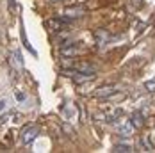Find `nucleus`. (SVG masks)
I'll list each match as a JSON object with an SVG mask.
<instances>
[{
	"instance_id": "39448f33",
	"label": "nucleus",
	"mask_w": 155,
	"mask_h": 153,
	"mask_svg": "<svg viewBox=\"0 0 155 153\" xmlns=\"http://www.w3.org/2000/svg\"><path fill=\"white\" fill-rule=\"evenodd\" d=\"M130 123L134 125V128H141V126H143V123H144V119H143V116H141L139 112H134V114H132V118H130Z\"/></svg>"
},
{
	"instance_id": "1a4fd4ad",
	"label": "nucleus",
	"mask_w": 155,
	"mask_h": 153,
	"mask_svg": "<svg viewBox=\"0 0 155 153\" xmlns=\"http://www.w3.org/2000/svg\"><path fill=\"white\" fill-rule=\"evenodd\" d=\"M141 144H143V148H144V150H148V151H150V150H153V148H152V142L148 141V137L141 139Z\"/></svg>"
},
{
	"instance_id": "0eeeda50",
	"label": "nucleus",
	"mask_w": 155,
	"mask_h": 153,
	"mask_svg": "<svg viewBox=\"0 0 155 153\" xmlns=\"http://www.w3.org/2000/svg\"><path fill=\"white\" fill-rule=\"evenodd\" d=\"M114 151H116V153H120V151L130 153V151H132V146H127V144H118V146H114Z\"/></svg>"
},
{
	"instance_id": "423d86ee",
	"label": "nucleus",
	"mask_w": 155,
	"mask_h": 153,
	"mask_svg": "<svg viewBox=\"0 0 155 153\" xmlns=\"http://www.w3.org/2000/svg\"><path fill=\"white\" fill-rule=\"evenodd\" d=\"M66 16H71V20H77L80 16H84V9H68Z\"/></svg>"
},
{
	"instance_id": "6e6552de",
	"label": "nucleus",
	"mask_w": 155,
	"mask_h": 153,
	"mask_svg": "<svg viewBox=\"0 0 155 153\" xmlns=\"http://www.w3.org/2000/svg\"><path fill=\"white\" fill-rule=\"evenodd\" d=\"M144 89H146L148 93H155V78L148 80V82H144Z\"/></svg>"
},
{
	"instance_id": "f257e3e1",
	"label": "nucleus",
	"mask_w": 155,
	"mask_h": 153,
	"mask_svg": "<svg viewBox=\"0 0 155 153\" xmlns=\"http://www.w3.org/2000/svg\"><path fill=\"white\" fill-rule=\"evenodd\" d=\"M62 75L70 76V78H73L77 84H84V82H91L94 80V73H87V71H78V70H62Z\"/></svg>"
},
{
	"instance_id": "f03ea898",
	"label": "nucleus",
	"mask_w": 155,
	"mask_h": 153,
	"mask_svg": "<svg viewBox=\"0 0 155 153\" xmlns=\"http://www.w3.org/2000/svg\"><path fill=\"white\" fill-rule=\"evenodd\" d=\"M39 135V128L38 126H34V125H29V126H25L23 128V132H21V141L29 146L32 144V141Z\"/></svg>"
},
{
	"instance_id": "20e7f679",
	"label": "nucleus",
	"mask_w": 155,
	"mask_h": 153,
	"mask_svg": "<svg viewBox=\"0 0 155 153\" xmlns=\"http://www.w3.org/2000/svg\"><path fill=\"white\" fill-rule=\"evenodd\" d=\"M118 134L121 135V137H130L132 134H134V125L132 123H125L120 126V130H118Z\"/></svg>"
},
{
	"instance_id": "9d476101",
	"label": "nucleus",
	"mask_w": 155,
	"mask_h": 153,
	"mask_svg": "<svg viewBox=\"0 0 155 153\" xmlns=\"http://www.w3.org/2000/svg\"><path fill=\"white\" fill-rule=\"evenodd\" d=\"M7 107H9L7 100H5V98H2V100H0V112H4V110H5Z\"/></svg>"
},
{
	"instance_id": "7ed1b4c3",
	"label": "nucleus",
	"mask_w": 155,
	"mask_h": 153,
	"mask_svg": "<svg viewBox=\"0 0 155 153\" xmlns=\"http://www.w3.org/2000/svg\"><path fill=\"white\" fill-rule=\"evenodd\" d=\"M114 93H116L114 86H104V87H100V89L96 91V96L102 98V100H107V98H110Z\"/></svg>"
}]
</instances>
